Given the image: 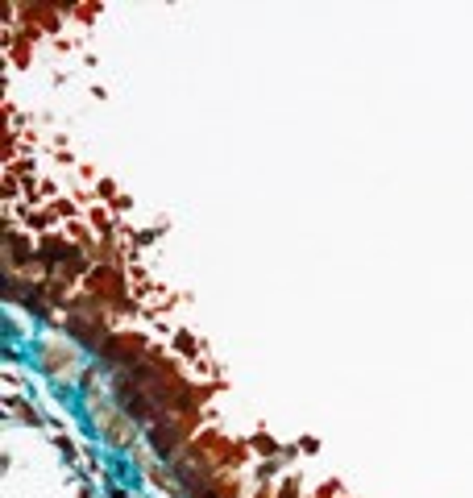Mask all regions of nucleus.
<instances>
[{"instance_id": "1", "label": "nucleus", "mask_w": 473, "mask_h": 498, "mask_svg": "<svg viewBox=\"0 0 473 498\" xmlns=\"http://www.w3.org/2000/svg\"><path fill=\"white\" fill-rule=\"evenodd\" d=\"M96 353H100L108 366H116V374H121V370L137 366V362L150 353V345H145V337H137V332H112Z\"/></svg>"}]
</instances>
